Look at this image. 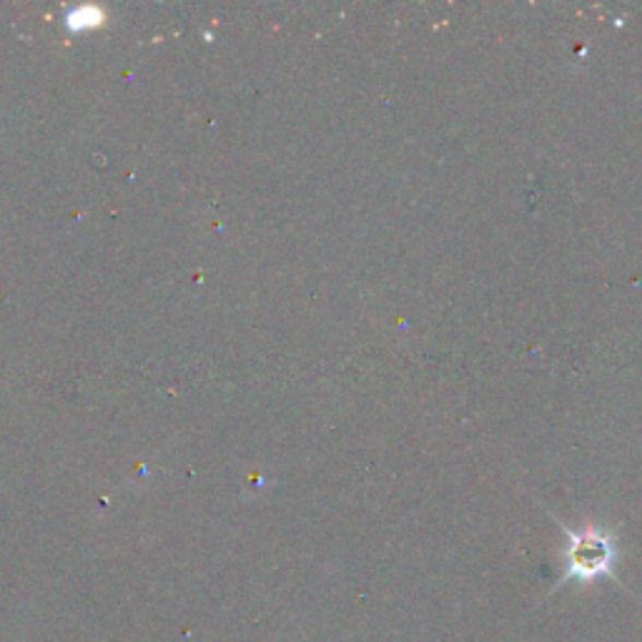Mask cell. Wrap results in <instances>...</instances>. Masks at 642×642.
<instances>
[{
  "label": "cell",
  "mask_w": 642,
  "mask_h": 642,
  "mask_svg": "<svg viewBox=\"0 0 642 642\" xmlns=\"http://www.w3.org/2000/svg\"><path fill=\"white\" fill-rule=\"evenodd\" d=\"M560 527L568 537V547H564V572L557 580V587L568 585V582L590 587L597 580H615V564H618L620 550L618 539L610 530L597 525V522H585L578 530L560 522Z\"/></svg>",
  "instance_id": "cell-1"
}]
</instances>
